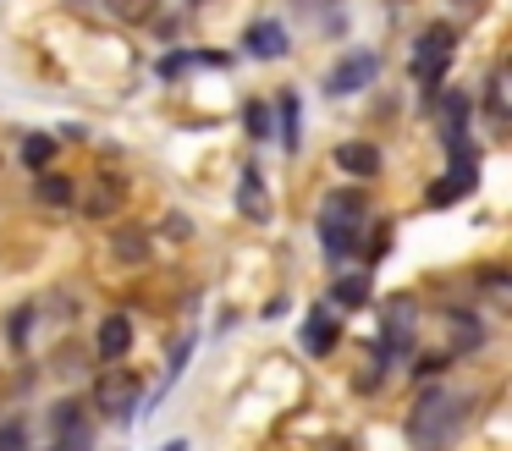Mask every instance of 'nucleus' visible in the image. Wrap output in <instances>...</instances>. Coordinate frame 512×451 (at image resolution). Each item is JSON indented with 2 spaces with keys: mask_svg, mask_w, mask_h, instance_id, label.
<instances>
[{
  "mask_svg": "<svg viewBox=\"0 0 512 451\" xmlns=\"http://www.w3.org/2000/svg\"><path fill=\"white\" fill-rule=\"evenodd\" d=\"M485 110H490V116H507V66H490V72H485Z\"/></svg>",
  "mask_w": 512,
  "mask_h": 451,
  "instance_id": "5701e85b",
  "label": "nucleus"
},
{
  "mask_svg": "<svg viewBox=\"0 0 512 451\" xmlns=\"http://www.w3.org/2000/svg\"><path fill=\"white\" fill-rule=\"evenodd\" d=\"M452 61H457V28L452 22H435V28H424L419 39H413V83L424 88V99L441 94Z\"/></svg>",
  "mask_w": 512,
  "mask_h": 451,
  "instance_id": "f03ea898",
  "label": "nucleus"
},
{
  "mask_svg": "<svg viewBox=\"0 0 512 451\" xmlns=\"http://www.w3.org/2000/svg\"><path fill=\"white\" fill-rule=\"evenodd\" d=\"M166 451H188V440H171V446Z\"/></svg>",
  "mask_w": 512,
  "mask_h": 451,
  "instance_id": "7c9ffc66",
  "label": "nucleus"
},
{
  "mask_svg": "<svg viewBox=\"0 0 512 451\" xmlns=\"http://www.w3.org/2000/svg\"><path fill=\"white\" fill-rule=\"evenodd\" d=\"M116 204H122V193H116L111 182H100L89 198H78V209H83L89 220H111V215H116Z\"/></svg>",
  "mask_w": 512,
  "mask_h": 451,
  "instance_id": "4be33fe9",
  "label": "nucleus"
},
{
  "mask_svg": "<svg viewBox=\"0 0 512 451\" xmlns=\"http://www.w3.org/2000/svg\"><path fill=\"white\" fill-rule=\"evenodd\" d=\"M188 66H193V50H166V55L155 61V72H160V77H182Z\"/></svg>",
  "mask_w": 512,
  "mask_h": 451,
  "instance_id": "bb28decb",
  "label": "nucleus"
},
{
  "mask_svg": "<svg viewBox=\"0 0 512 451\" xmlns=\"http://www.w3.org/2000/svg\"><path fill=\"white\" fill-rule=\"evenodd\" d=\"M270 110H276V121H281V149L298 154V149H303V99L287 88V94L270 99Z\"/></svg>",
  "mask_w": 512,
  "mask_h": 451,
  "instance_id": "4468645a",
  "label": "nucleus"
},
{
  "mask_svg": "<svg viewBox=\"0 0 512 451\" xmlns=\"http://www.w3.org/2000/svg\"><path fill=\"white\" fill-rule=\"evenodd\" d=\"M336 171H347V176H358V182H369V176H380V149H375V143H364V138L336 143Z\"/></svg>",
  "mask_w": 512,
  "mask_h": 451,
  "instance_id": "ddd939ff",
  "label": "nucleus"
},
{
  "mask_svg": "<svg viewBox=\"0 0 512 451\" xmlns=\"http://www.w3.org/2000/svg\"><path fill=\"white\" fill-rule=\"evenodd\" d=\"M375 77H380V55H375V50H353V55H342V61L325 72V94H331V99L364 94Z\"/></svg>",
  "mask_w": 512,
  "mask_h": 451,
  "instance_id": "423d86ee",
  "label": "nucleus"
},
{
  "mask_svg": "<svg viewBox=\"0 0 512 451\" xmlns=\"http://www.w3.org/2000/svg\"><path fill=\"white\" fill-rule=\"evenodd\" d=\"M56 154H61V143H56V132H28L23 138V149H17V160L28 165V171H50V165H56Z\"/></svg>",
  "mask_w": 512,
  "mask_h": 451,
  "instance_id": "a211bd4d",
  "label": "nucleus"
},
{
  "mask_svg": "<svg viewBox=\"0 0 512 451\" xmlns=\"http://www.w3.org/2000/svg\"><path fill=\"white\" fill-rule=\"evenodd\" d=\"M479 286H485V292H501V286H507V270H501V264H485V270H479Z\"/></svg>",
  "mask_w": 512,
  "mask_h": 451,
  "instance_id": "c85d7f7f",
  "label": "nucleus"
},
{
  "mask_svg": "<svg viewBox=\"0 0 512 451\" xmlns=\"http://www.w3.org/2000/svg\"><path fill=\"white\" fill-rule=\"evenodd\" d=\"M34 198H39L45 209H72L83 193H78V182H72V176H61V171H39V176H34Z\"/></svg>",
  "mask_w": 512,
  "mask_h": 451,
  "instance_id": "dca6fc26",
  "label": "nucleus"
},
{
  "mask_svg": "<svg viewBox=\"0 0 512 451\" xmlns=\"http://www.w3.org/2000/svg\"><path fill=\"white\" fill-rule=\"evenodd\" d=\"M0 451H28V424L23 418H6V424H0Z\"/></svg>",
  "mask_w": 512,
  "mask_h": 451,
  "instance_id": "a878e982",
  "label": "nucleus"
},
{
  "mask_svg": "<svg viewBox=\"0 0 512 451\" xmlns=\"http://www.w3.org/2000/svg\"><path fill=\"white\" fill-rule=\"evenodd\" d=\"M287 50H292V33L281 28L276 17L248 22V33H243V55H248V61H281Z\"/></svg>",
  "mask_w": 512,
  "mask_h": 451,
  "instance_id": "6e6552de",
  "label": "nucleus"
},
{
  "mask_svg": "<svg viewBox=\"0 0 512 451\" xmlns=\"http://www.w3.org/2000/svg\"><path fill=\"white\" fill-rule=\"evenodd\" d=\"M320 220H336V226H369V198L358 187H336L320 204Z\"/></svg>",
  "mask_w": 512,
  "mask_h": 451,
  "instance_id": "9b49d317",
  "label": "nucleus"
},
{
  "mask_svg": "<svg viewBox=\"0 0 512 451\" xmlns=\"http://www.w3.org/2000/svg\"><path fill=\"white\" fill-rule=\"evenodd\" d=\"M133 352V319L127 314H105L100 330H94V358L100 363H122Z\"/></svg>",
  "mask_w": 512,
  "mask_h": 451,
  "instance_id": "1a4fd4ad",
  "label": "nucleus"
},
{
  "mask_svg": "<svg viewBox=\"0 0 512 451\" xmlns=\"http://www.w3.org/2000/svg\"><path fill=\"white\" fill-rule=\"evenodd\" d=\"M34 319H39V308H34V303H17L12 314H6V341H12L17 352H23L28 341H34Z\"/></svg>",
  "mask_w": 512,
  "mask_h": 451,
  "instance_id": "412c9836",
  "label": "nucleus"
},
{
  "mask_svg": "<svg viewBox=\"0 0 512 451\" xmlns=\"http://www.w3.org/2000/svg\"><path fill=\"white\" fill-rule=\"evenodd\" d=\"M424 110L435 116L446 149H463L468 127H474V94H463V88H441V94H435V105H424Z\"/></svg>",
  "mask_w": 512,
  "mask_h": 451,
  "instance_id": "39448f33",
  "label": "nucleus"
},
{
  "mask_svg": "<svg viewBox=\"0 0 512 451\" xmlns=\"http://www.w3.org/2000/svg\"><path fill=\"white\" fill-rule=\"evenodd\" d=\"M166 231H171V237L182 242V237H188V220H182V215H166Z\"/></svg>",
  "mask_w": 512,
  "mask_h": 451,
  "instance_id": "c756f323",
  "label": "nucleus"
},
{
  "mask_svg": "<svg viewBox=\"0 0 512 451\" xmlns=\"http://www.w3.org/2000/svg\"><path fill=\"white\" fill-rule=\"evenodd\" d=\"M237 209H243L254 226H265L270 220V198H265V171H259L254 160L243 165V176H237Z\"/></svg>",
  "mask_w": 512,
  "mask_h": 451,
  "instance_id": "9d476101",
  "label": "nucleus"
},
{
  "mask_svg": "<svg viewBox=\"0 0 512 451\" xmlns=\"http://www.w3.org/2000/svg\"><path fill=\"white\" fill-rule=\"evenodd\" d=\"M243 127H248V138H254V143H270V138H276V116H270V99H248Z\"/></svg>",
  "mask_w": 512,
  "mask_h": 451,
  "instance_id": "aec40b11",
  "label": "nucleus"
},
{
  "mask_svg": "<svg viewBox=\"0 0 512 451\" xmlns=\"http://www.w3.org/2000/svg\"><path fill=\"white\" fill-rule=\"evenodd\" d=\"M463 424H468V396L446 391V385H424L408 413V440L413 451H452Z\"/></svg>",
  "mask_w": 512,
  "mask_h": 451,
  "instance_id": "f257e3e1",
  "label": "nucleus"
},
{
  "mask_svg": "<svg viewBox=\"0 0 512 451\" xmlns=\"http://www.w3.org/2000/svg\"><path fill=\"white\" fill-rule=\"evenodd\" d=\"M446 154H452V165H446V171L430 182V193H424V204H430V209L463 204V198L474 193V182H479V171H474V143H463V149H446Z\"/></svg>",
  "mask_w": 512,
  "mask_h": 451,
  "instance_id": "20e7f679",
  "label": "nucleus"
},
{
  "mask_svg": "<svg viewBox=\"0 0 512 451\" xmlns=\"http://www.w3.org/2000/svg\"><path fill=\"white\" fill-rule=\"evenodd\" d=\"M111 253H116V264H149L155 259V237H149V226H116Z\"/></svg>",
  "mask_w": 512,
  "mask_h": 451,
  "instance_id": "f8f14e48",
  "label": "nucleus"
},
{
  "mask_svg": "<svg viewBox=\"0 0 512 451\" xmlns=\"http://www.w3.org/2000/svg\"><path fill=\"white\" fill-rule=\"evenodd\" d=\"M336 336H342V325H336V308H331V303H314L309 314H303V330H298L303 352H309V358H331V352H336Z\"/></svg>",
  "mask_w": 512,
  "mask_h": 451,
  "instance_id": "0eeeda50",
  "label": "nucleus"
},
{
  "mask_svg": "<svg viewBox=\"0 0 512 451\" xmlns=\"http://www.w3.org/2000/svg\"><path fill=\"white\" fill-rule=\"evenodd\" d=\"M78 424H83V402H56L50 407V429H56V435H72Z\"/></svg>",
  "mask_w": 512,
  "mask_h": 451,
  "instance_id": "393cba45",
  "label": "nucleus"
},
{
  "mask_svg": "<svg viewBox=\"0 0 512 451\" xmlns=\"http://www.w3.org/2000/svg\"><path fill=\"white\" fill-rule=\"evenodd\" d=\"M314 231H320V248L331 264L353 259L358 253V237H364V226H336V220H314Z\"/></svg>",
  "mask_w": 512,
  "mask_h": 451,
  "instance_id": "2eb2a0df",
  "label": "nucleus"
},
{
  "mask_svg": "<svg viewBox=\"0 0 512 451\" xmlns=\"http://www.w3.org/2000/svg\"><path fill=\"white\" fill-rule=\"evenodd\" d=\"M193 347H199V336H182V341H177V352H171V363H166V374H160V385L144 396V407H155L160 396H171V385H177L182 374H188V358H193Z\"/></svg>",
  "mask_w": 512,
  "mask_h": 451,
  "instance_id": "6ab92c4d",
  "label": "nucleus"
},
{
  "mask_svg": "<svg viewBox=\"0 0 512 451\" xmlns=\"http://www.w3.org/2000/svg\"><path fill=\"white\" fill-rule=\"evenodd\" d=\"M364 303H369V275L364 270L336 275V286H331V308H336V314H353V308H364Z\"/></svg>",
  "mask_w": 512,
  "mask_h": 451,
  "instance_id": "f3484780",
  "label": "nucleus"
},
{
  "mask_svg": "<svg viewBox=\"0 0 512 451\" xmlns=\"http://www.w3.org/2000/svg\"><path fill=\"white\" fill-rule=\"evenodd\" d=\"M413 325H419V303L413 297H391L380 308V336H375V369H391L397 358L413 352Z\"/></svg>",
  "mask_w": 512,
  "mask_h": 451,
  "instance_id": "7ed1b4c3",
  "label": "nucleus"
},
{
  "mask_svg": "<svg viewBox=\"0 0 512 451\" xmlns=\"http://www.w3.org/2000/svg\"><path fill=\"white\" fill-rule=\"evenodd\" d=\"M391 237H397V226H391V220H380V226L369 231V242H358V253H364L369 264H375V259H386V253H391Z\"/></svg>",
  "mask_w": 512,
  "mask_h": 451,
  "instance_id": "b1692460",
  "label": "nucleus"
},
{
  "mask_svg": "<svg viewBox=\"0 0 512 451\" xmlns=\"http://www.w3.org/2000/svg\"><path fill=\"white\" fill-rule=\"evenodd\" d=\"M56 451H94V435H89V424H78L72 435H56Z\"/></svg>",
  "mask_w": 512,
  "mask_h": 451,
  "instance_id": "cd10ccee",
  "label": "nucleus"
}]
</instances>
